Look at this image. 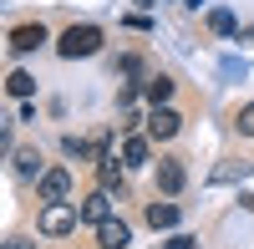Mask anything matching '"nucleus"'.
I'll return each instance as SVG.
<instances>
[{
    "label": "nucleus",
    "instance_id": "f257e3e1",
    "mask_svg": "<svg viewBox=\"0 0 254 249\" xmlns=\"http://www.w3.org/2000/svg\"><path fill=\"white\" fill-rule=\"evenodd\" d=\"M56 51L66 56V61L97 56V51H102V31H97V26H66V31H61V41H56Z\"/></svg>",
    "mask_w": 254,
    "mask_h": 249
},
{
    "label": "nucleus",
    "instance_id": "f03ea898",
    "mask_svg": "<svg viewBox=\"0 0 254 249\" xmlns=\"http://www.w3.org/2000/svg\"><path fill=\"white\" fill-rule=\"evenodd\" d=\"M76 219H81L76 203H46V209H41V219H36V229L46 234V239H66V234L76 229Z\"/></svg>",
    "mask_w": 254,
    "mask_h": 249
},
{
    "label": "nucleus",
    "instance_id": "7ed1b4c3",
    "mask_svg": "<svg viewBox=\"0 0 254 249\" xmlns=\"http://www.w3.org/2000/svg\"><path fill=\"white\" fill-rule=\"evenodd\" d=\"M71 168H46V173H41L36 178V198L41 203H66V193H71Z\"/></svg>",
    "mask_w": 254,
    "mask_h": 249
},
{
    "label": "nucleus",
    "instance_id": "20e7f679",
    "mask_svg": "<svg viewBox=\"0 0 254 249\" xmlns=\"http://www.w3.org/2000/svg\"><path fill=\"white\" fill-rule=\"evenodd\" d=\"M178 127H183V117H178L173 107H153V112H147V137H153V142L178 137Z\"/></svg>",
    "mask_w": 254,
    "mask_h": 249
},
{
    "label": "nucleus",
    "instance_id": "39448f33",
    "mask_svg": "<svg viewBox=\"0 0 254 249\" xmlns=\"http://www.w3.org/2000/svg\"><path fill=\"white\" fill-rule=\"evenodd\" d=\"M158 193H168V198H173V193H183V183H188V173H183V163L178 158H158Z\"/></svg>",
    "mask_w": 254,
    "mask_h": 249
},
{
    "label": "nucleus",
    "instance_id": "423d86ee",
    "mask_svg": "<svg viewBox=\"0 0 254 249\" xmlns=\"http://www.w3.org/2000/svg\"><path fill=\"white\" fill-rule=\"evenodd\" d=\"M127 244H132V229H127L122 219L97 224V249H127Z\"/></svg>",
    "mask_w": 254,
    "mask_h": 249
},
{
    "label": "nucleus",
    "instance_id": "0eeeda50",
    "mask_svg": "<svg viewBox=\"0 0 254 249\" xmlns=\"http://www.w3.org/2000/svg\"><path fill=\"white\" fill-rule=\"evenodd\" d=\"M81 219H87V224H107V219H112V193H107V188L87 193V198H81Z\"/></svg>",
    "mask_w": 254,
    "mask_h": 249
},
{
    "label": "nucleus",
    "instance_id": "6e6552de",
    "mask_svg": "<svg viewBox=\"0 0 254 249\" xmlns=\"http://www.w3.org/2000/svg\"><path fill=\"white\" fill-rule=\"evenodd\" d=\"M41 41H46V26H41V20H31V26H15V31H10V51L26 56V51L41 46Z\"/></svg>",
    "mask_w": 254,
    "mask_h": 249
},
{
    "label": "nucleus",
    "instance_id": "1a4fd4ad",
    "mask_svg": "<svg viewBox=\"0 0 254 249\" xmlns=\"http://www.w3.org/2000/svg\"><path fill=\"white\" fill-rule=\"evenodd\" d=\"M147 142H153V137H127L122 142V168H142V163H147Z\"/></svg>",
    "mask_w": 254,
    "mask_h": 249
},
{
    "label": "nucleus",
    "instance_id": "9d476101",
    "mask_svg": "<svg viewBox=\"0 0 254 249\" xmlns=\"http://www.w3.org/2000/svg\"><path fill=\"white\" fill-rule=\"evenodd\" d=\"M97 173H102V188H107V193H122V188H127V173L117 168V158H102Z\"/></svg>",
    "mask_w": 254,
    "mask_h": 249
},
{
    "label": "nucleus",
    "instance_id": "9b49d317",
    "mask_svg": "<svg viewBox=\"0 0 254 249\" xmlns=\"http://www.w3.org/2000/svg\"><path fill=\"white\" fill-rule=\"evenodd\" d=\"M147 224H153V229H173L178 224V203H147Z\"/></svg>",
    "mask_w": 254,
    "mask_h": 249
},
{
    "label": "nucleus",
    "instance_id": "f8f14e48",
    "mask_svg": "<svg viewBox=\"0 0 254 249\" xmlns=\"http://www.w3.org/2000/svg\"><path fill=\"white\" fill-rule=\"evenodd\" d=\"M15 173H20V178H41V173H46V168H41V153H36V148L15 153Z\"/></svg>",
    "mask_w": 254,
    "mask_h": 249
},
{
    "label": "nucleus",
    "instance_id": "ddd939ff",
    "mask_svg": "<svg viewBox=\"0 0 254 249\" xmlns=\"http://www.w3.org/2000/svg\"><path fill=\"white\" fill-rule=\"evenodd\" d=\"M168 97H173V81H168V76H153V81H147V102H153V107H163Z\"/></svg>",
    "mask_w": 254,
    "mask_h": 249
},
{
    "label": "nucleus",
    "instance_id": "4468645a",
    "mask_svg": "<svg viewBox=\"0 0 254 249\" xmlns=\"http://www.w3.org/2000/svg\"><path fill=\"white\" fill-rule=\"evenodd\" d=\"M5 92H10V97H31V92H36V76H26V71H10Z\"/></svg>",
    "mask_w": 254,
    "mask_h": 249
},
{
    "label": "nucleus",
    "instance_id": "2eb2a0df",
    "mask_svg": "<svg viewBox=\"0 0 254 249\" xmlns=\"http://www.w3.org/2000/svg\"><path fill=\"white\" fill-rule=\"evenodd\" d=\"M234 127H239V137H254V102H244V107H239Z\"/></svg>",
    "mask_w": 254,
    "mask_h": 249
},
{
    "label": "nucleus",
    "instance_id": "dca6fc26",
    "mask_svg": "<svg viewBox=\"0 0 254 249\" xmlns=\"http://www.w3.org/2000/svg\"><path fill=\"white\" fill-rule=\"evenodd\" d=\"M208 26H214L219 36H234L239 26H234V15H229V10H214V15H208Z\"/></svg>",
    "mask_w": 254,
    "mask_h": 249
},
{
    "label": "nucleus",
    "instance_id": "f3484780",
    "mask_svg": "<svg viewBox=\"0 0 254 249\" xmlns=\"http://www.w3.org/2000/svg\"><path fill=\"white\" fill-rule=\"evenodd\" d=\"M163 249H198V244H193V239H188V234H173V239H168Z\"/></svg>",
    "mask_w": 254,
    "mask_h": 249
},
{
    "label": "nucleus",
    "instance_id": "a211bd4d",
    "mask_svg": "<svg viewBox=\"0 0 254 249\" xmlns=\"http://www.w3.org/2000/svg\"><path fill=\"white\" fill-rule=\"evenodd\" d=\"M244 209H249V214H254V193H249V198H244Z\"/></svg>",
    "mask_w": 254,
    "mask_h": 249
},
{
    "label": "nucleus",
    "instance_id": "6ab92c4d",
    "mask_svg": "<svg viewBox=\"0 0 254 249\" xmlns=\"http://www.w3.org/2000/svg\"><path fill=\"white\" fill-rule=\"evenodd\" d=\"M137 5H153V0H137Z\"/></svg>",
    "mask_w": 254,
    "mask_h": 249
}]
</instances>
